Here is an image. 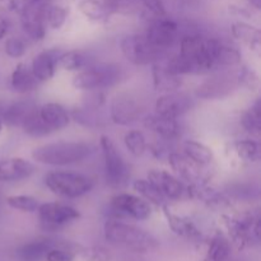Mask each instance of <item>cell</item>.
Listing matches in <instances>:
<instances>
[{
	"label": "cell",
	"mask_w": 261,
	"mask_h": 261,
	"mask_svg": "<svg viewBox=\"0 0 261 261\" xmlns=\"http://www.w3.org/2000/svg\"><path fill=\"white\" fill-rule=\"evenodd\" d=\"M144 126L165 140L177 139L181 135V126L177 119H170L158 114L145 116Z\"/></svg>",
	"instance_id": "ffe728a7"
},
{
	"label": "cell",
	"mask_w": 261,
	"mask_h": 261,
	"mask_svg": "<svg viewBox=\"0 0 261 261\" xmlns=\"http://www.w3.org/2000/svg\"><path fill=\"white\" fill-rule=\"evenodd\" d=\"M45 185L55 195L66 199H76L93 189L91 177L73 171H53L43 178Z\"/></svg>",
	"instance_id": "277c9868"
},
{
	"label": "cell",
	"mask_w": 261,
	"mask_h": 261,
	"mask_svg": "<svg viewBox=\"0 0 261 261\" xmlns=\"http://www.w3.org/2000/svg\"><path fill=\"white\" fill-rule=\"evenodd\" d=\"M69 9L63 5L50 4L46 10V25L51 30H60L68 19Z\"/></svg>",
	"instance_id": "8d00e7d4"
},
{
	"label": "cell",
	"mask_w": 261,
	"mask_h": 261,
	"mask_svg": "<svg viewBox=\"0 0 261 261\" xmlns=\"http://www.w3.org/2000/svg\"><path fill=\"white\" fill-rule=\"evenodd\" d=\"M35 109H37V106L31 99H18V101L13 102L8 101L7 107H5L0 120L3 121V124H7L9 126H20L23 120Z\"/></svg>",
	"instance_id": "603a6c76"
},
{
	"label": "cell",
	"mask_w": 261,
	"mask_h": 261,
	"mask_svg": "<svg viewBox=\"0 0 261 261\" xmlns=\"http://www.w3.org/2000/svg\"><path fill=\"white\" fill-rule=\"evenodd\" d=\"M93 152V145L86 142H56L35 148L32 158L41 165L68 166L87 160Z\"/></svg>",
	"instance_id": "3957f363"
},
{
	"label": "cell",
	"mask_w": 261,
	"mask_h": 261,
	"mask_svg": "<svg viewBox=\"0 0 261 261\" xmlns=\"http://www.w3.org/2000/svg\"><path fill=\"white\" fill-rule=\"evenodd\" d=\"M213 59L216 66H236L241 64L242 55L236 47L229 46L216 38L213 50Z\"/></svg>",
	"instance_id": "f1b7e54d"
},
{
	"label": "cell",
	"mask_w": 261,
	"mask_h": 261,
	"mask_svg": "<svg viewBox=\"0 0 261 261\" xmlns=\"http://www.w3.org/2000/svg\"><path fill=\"white\" fill-rule=\"evenodd\" d=\"M124 144L130 154L134 157H142L147 152L148 143L145 135L139 130H130L124 135Z\"/></svg>",
	"instance_id": "e575fe53"
},
{
	"label": "cell",
	"mask_w": 261,
	"mask_h": 261,
	"mask_svg": "<svg viewBox=\"0 0 261 261\" xmlns=\"http://www.w3.org/2000/svg\"><path fill=\"white\" fill-rule=\"evenodd\" d=\"M35 166L22 157H10L0 161V182H18L33 175Z\"/></svg>",
	"instance_id": "e0dca14e"
},
{
	"label": "cell",
	"mask_w": 261,
	"mask_h": 261,
	"mask_svg": "<svg viewBox=\"0 0 261 261\" xmlns=\"http://www.w3.org/2000/svg\"><path fill=\"white\" fill-rule=\"evenodd\" d=\"M231 252L228 239L222 232H217L209 242L208 251L203 261H226Z\"/></svg>",
	"instance_id": "f546056e"
},
{
	"label": "cell",
	"mask_w": 261,
	"mask_h": 261,
	"mask_svg": "<svg viewBox=\"0 0 261 261\" xmlns=\"http://www.w3.org/2000/svg\"><path fill=\"white\" fill-rule=\"evenodd\" d=\"M99 147L103 155L105 180L107 185L114 189H121L127 184L130 177V168L124 157L116 148L112 139L107 135H102Z\"/></svg>",
	"instance_id": "8992f818"
},
{
	"label": "cell",
	"mask_w": 261,
	"mask_h": 261,
	"mask_svg": "<svg viewBox=\"0 0 261 261\" xmlns=\"http://www.w3.org/2000/svg\"><path fill=\"white\" fill-rule=\"evenodd\" d=\"M120 48H121L124 58L133 65L137 66H145L149 65V64L152 65L154 61L162 58L163 55L162 51L155 48L147 40L144 33L143 35L134 33V35L125 36L120 42Z\"/></svg>",
	"instance_id": "9c48e42d"
},
{
	"label": "cell",
	"mask_w": 261,
	"mask_h": 261,
	"mask_svg": "<svg viewBox=\"0 0 261 261\" xmlns=\"http://www.w3.org/2000/svg\"><path fill=\"white\" fill-rule=\"evenodd\" d=\"M8 206L23 213H35L40 206V201L31 195H10L7 198Z\"/></svg>",
	"instance_id": "d590c367"
},
{
	"label": "cell",
	"mask_w": 261,
	"mask_h": 261,
	"mask_svg": "<svg viewBox=\"0 0 261 261\" xmlns=\"http://www.w3.org/2000/svg\"><path fill=\"white\" fill-rule=\"evenodd\" d=\"M168 163L178 177L191 184H198L201 180V166L186 157L184 153L172 152L168 154Z\"/></svg>",
	"instance_id": "44dd1931"
},
{
	"label": "cell",
	"mask_w": 261,
	"mask_h": 261,
	"mask_svg": "<svg viewBox=\"0 0 261 261\" xmlns=\"http://www.w3.org/2000/svg\"><path fill=\"white\" fill-rule=\"evenodd\" d=\"M148 181L160 191L161 195L170 200H180L188 191L180 178L165 170H150L148 172Z\"/></svg>",
	"instance_id": "9a60e30c"
},
{
	"label": "cell",
	"mask_w": 261,
	"mask_h": 261,
	"mask_svg": "<svg viewBox=\"0 0 261 261\" xmlns=\"http://www.w3.org/2000/svg\"><path fill=\"white\" fill-rule=\"evenodd\" d=\"M37 212L41 227L47 232L58 231L61 227L81 218L78 209L61 203L40 204Z\"/></svg>",
	"instance_id": "30bf717a"
},
{
	"label": "cell",
	"mask_w": 261,
	"mask_h": 261,
	"mask_svg": "<svg viewBox=\"0 0 261 261\" xmlns=\"http://www.w3.org/2000/svg\"><path fill=\"white\" fill-rule=\"evenodd\" d=\"M242 127L252 137L259 138L261 134V101L257 98L241 117Z\"/></svg>",
	"instance_id": "1f68e13d"
},
{
	"label": "cell",
	"mask_w": 261,
	"mask_h": 261,
	"mask_svg": "<svg viewBox=\"0 0 261 261\" xmlns=\"http://www.w3.org/2000/svg\"><path fill=\"white\" fill-rule=\"evenodd\" d=\"M20 127L23 129L24 134H27L31 138H45L50 135L51 130L48 129L47 125L42 121V119L38 115V109H35L24 120H23Z\"/></svg>",
	"instance_id": "4dcf8cb0"
},
{
	"label": "cell",
	"mask_w": 261,
	"mask_h": 261,
	"mask_svg": "<svg viewBox=\"0 0 261 261\" xmlns=\"http://www.w3.org/2000/svg\"><path fill=\"white\" fill-rule=\"evenodd\" d=\"M110 208L117 217H129L135 221H145L152 216V205L140 196L133 194H117L110 200Z\"/></svg>",
	"instance_id": "7c38bea8"
},
{
	"label": "cell",
	"mask_w": 261,
	"mask_h": 261,
	"mask_svg": "<svg viewBox=\"0 0 261 261\" xmlns=\"http://www.w3.org/2000/svg\"><path fill=\"white\" fill-rule=\"evenodd\" d=\"M233 149L240 160L247 163H256L261 158V148L259 142L251 139L236 140L233 143Z\"/></svg>",
	"instance_id": "d6a6232c"
},
{
	"label": "cell",
	"mask_w": 261,
	"mask_h": 261,
	"mask_svg": "<svg viewBox=\"0 0 261 261\" xmlns=\"http://www.w3.org/2000/svg\"><path fill=\"white\" fill-rule=\"evenodd\" d=\"M63 51L58 48L41 51L33 58L31 64V70L38 82H47L55 75L58 60Z\"/></svg>",
	"instance_id": "ac0fdd59"
},
{
	"label": "cell",
	"mask_w": 261,
	"mask_h": 261,
	"mask_svg": "<svg viewBox=\"0 0 261 261\" xmlns=\"http://www.w3.org/2000/svg\"><path fill=\"white\" fill-rule=\"evenodd\" d=\"M133 188H134V190L137 191V193L139 194L145 201H148L150 205L161 206V208L165 205L166 199L161 195L160 191H158L157 189H155L148 180H143V178H140V180L134 181Z\"/></svg>",
	"instance_id": "836d02e7"
},
{
	"label": "cell",
	"mask_w": 261,
	"mask_h": 261,
	"mask_svg": "<svg viewBox=\"0 0 261 261\" xmlns=\"http://www.w3.org/2000/svg\"><path fill=\"white\" fill-rule=\"evenodd\" d=\"M193 99L185 93L181 92H170L163 93L162 96L155 99L154 110L155 114L161 116L170 117V119H178L180 116L189 112L193 107Z\"/></svg>",
	"instance_id": "4fadbf2b"
},
{
	"label": "cell",
	"mask_w": 261,
	"mask_h": 261,
	"mask_svg": "<svg viewBox=\"0 0 261 261\" xmlns=\"http://www.w3.org/2000/svg\"><path fill=\"white\" fill-rule=\"evenodd\" d=\"M3 125H4V124H3V121L0 120V134H2V132H3Z\"/></svg>",
	"instance_id": "7dc6e473"
},
{
	"label": "cell",
	"mask_w": 261,
	"mask_h": 261,
	"mask_svg": "<svg viewBox=\"0 0 261 261\" xmlns=\"http://www.w3.org/2000/svg\"><path fill=\"white\" fill-rule=\"evenodd\" d=\"M145 103L142 97L132 91L115 94L110 103V119L120 126H129L144 117Z\"/></svg>",
	"instance_id": "52a82bcc"
},
{
	"label": "cell",
	"mask_w": 261,
	"mask_h": 261,
	"mask_svg": "<svg viewBox=\"0 0 261 261\" xmlns=\"http://www.w3.org/2000/svg\"><path fill=\"white\" fill-rule=\"evenodd\" d=\"M214 43L216 38L213 37H204L198 33L186 35L180 40V53L166 61L177 75L209 73L216 68Z\"/></svg>",
	"instance_id": "6da1fadb"
},
{
	"label": "cell",
	"mask_w": 261,
	"mask_h": 261,
	"mask_svg": "<svg viewBox=\"0 0 261 261\" xmlns=\"http://www.w3.org/2000/svg\"><path fill=\"white\" fill-rule=\"evenodd\" d=\"M79 255L86 261H111L112 259L111 252L102 246L82 247Z\"/></svg>",
	"instance_id": "f35d334b"
},
{
	"label": "cell",
	"mask_w": 261,
	"mask_h": 261,
	"mask_svg": "<svg viewBox=\"0 0 261 261\" xmlns=\"http://www.w3.org/2000/svg\"><path fill=\"white\" fill-rule=\"evenodd\" d=\"M93 65V59L89 54L81 50H70L61 53L58 66L68 71H79Z\"/></svg>",
	"instance_id": "4316f807"
},
{
	"label": "cell",
	"mask_w": 261,
	"mask_h": 261,
	"mask_svg": "<svg viewBox=\"0 0 261 261\" xmlns=\"http://www.w3.org/2000/svg\"><path fill=\"white\" fill-rule=\"evenodd\" d=\"M182 153L201 167L211 165L214 160L213 150L198 140H185L182 144Z\"/></svg>",
	"instance_id": "83f0119b"
},
{
	"label": "cell",
	"mask_w": 261,
	"mask_h": 261,
	"mask_svg": "<svg viewBox=\"0 0 261 261\" xmlns=\"http://www.w3.org/2000/svg\"><path fill=\"white\" fill-rule=\"evenodd\" d=\"M8 32H9V22H8L7 18L0 13V41L4 40V37L7 36Z\"/></svg>",
	"instance_id": "ee69618b"
},
{
	"label": "cell",
	"mask_w": 261,
	"mask_h": 261,
	"mask_svg": "<svg viewBox=\"0 0 261 261\" xmlns=\"http://www.w3.org/2000/svg\"><path fill=\"white\" fill-rule=\"evenodd\" d=\"M239 86L237 76L229 74H217L205 79L196 88V96L203 99H219L228 96Z\"/></svg>",
	"instance_id": "5bb4252c"
},
{
	"label": "cell",
	"mask_w": 261,
	"mask_h": 261,
	"mask_svg": "<svg viewBox=\"0 0 261 261\" xmlns=\"http://www.w3.org/2000/svg\"><path fill=\"white\" fill-rule=\"evenodd\" d=\"M236 76L239 86L245 87L250 91H255V89L259 88V76L249 66H242L241 69H239Z\"/></svg>",
	"instance_id": "74e56055"
},
{
	"label": "cell",
	"mask_w": 261,
	"mask_h": 261,
	"mask_svg": "<svg viewBox=\"0 0 261 261\" xmlns=\"http://www.w3.org/2000/svg\"><path fill=\"white\" fill-rule=\"evenodd\" d=\"M105 239L112 245L135 252H149L158 247V241L144 229L127 224L117 218L107 219L103 227Z\"/></svg>",
	"instance_id": "7a4b0ae2"
},
{
	"label": "cell",
	"mask_w": 261,
	"mask_h": 261,
	"mask_svg": "<svg viewBox=\"0 0 261 261\" xmlns=\"http://www.w3.org/2000/svg\"><path fill=\"white\" fill-rule=\"evenodd\" d=\"M76 8L92 22H106L112 15L111 9L105 0H79Z\"/></svg>",
	"instance_id": "484cf974"
},
{
	"label": "cell",
	"mask_w": 261,
	"mask_h": 261,
	"mask_svg": "<svg viewBox=\"0 0 261 261\" xmlns=\"http://www.w3.org/2000/svg\"><path fill=\"white\" fill-rule=\"evenodd\" d=\"M178 33H180V24L175 19L165 15V17H154V19L145 30L144 36L155 48L165 53L167 48L175 45L176 41L178 40Z\"/></svg>",
	"instance_id": "8fae6325"
},
{
	"label": "cell",
	"mask_w": 261,
	"mask_h": 261,
	"mask_svg": "<svg viewBox=\"0 0 261 261\" xmlns=\"http://www.w3.org/2000/svg\"><path fill=\"white\" fill-rule=\"evenodd\" d=\"M247 3L256 10L261 9V0H247Z\"/></svg>",
	"instance_id": "f6af8a7d"
},
{
	"label": "cell",
	"mask_w": 261,
	"mask_h": 261,
	"mask_svg": "<svg viewBox=\"0 0 261 261\" xmlns=\"http://www.w3.org/2000/svg\"><path fill=\"white\" fill-rule=\"evenodd\" d=\"M75 254L63 249H51L46 254L45 259L47 261H74Z\"/></svg>",
	"instance_id": "b9f144b4"
},
{
	"label": "cell",
	"mask_w": 261,
	"mask_h": 261,
	"mask_svg": "<svg viewBox=\"0 0 261 261\" xmlns=\"http://www.w3.org/2000/svg\"><path fill=\"white\" fill-rule=\"evenodd\" d=\"M4 51L9 58L19 59L23 58L27 53V45L19 37H10L5 41Z\"/></svg>",
	"instance_id": "ab89813d"
},
{
	"label": "cell",
	"mask_w": 261,
	"mask_h": 261,
	"mask_svg": "<svg viewBox=\"0 0 261 261\" xmlns=\"http://www.w3.org/2000/svg\"><path fill=\"white\" fill-rule=\"evenodd\" d=\"M20 2H22V0H0V12L2 13L19 12Z\"/></svg>",
	"instance_id": "7bdbcfd3"
},
{
	"label": "cell",
	"mask_w": 261,
	"mask_h": 261,
	"mask_svg": "<svg viewBox=\"0 0 261 261\" xmlns=\"http://www.w3.org/2000/svg\"><path fill=\"white\" fill-rule=\"evenodd\" d=\"M38 115L51 132H60L70 124L71 116L68 110L56 102H47L38 109Z\"/></svg>",
	"instance_id": "d6986e66"
},
{
	"label": "cell",
	"mask_w": 261,
	"mask_h": 261,
	"mask_svg": "<svg viewBox=\"0 0 261 261\" xmlns=\"http://www.w3.org/2000/svg\"><path fill=\"white\" fill-rule=\"evenodd\" d=\"M37 84L38 81L33 75L30 66L25 65L24 63L17 64L10 75V87L13 91L20 94L30 93V92L35 91Z\"/></svg>",
	"instance_id": "cb8c5ba5"
},
{
	"label": "cell",
	"mask_w": 261,
	"mask_h": 261,
	"mask_svg": "<svg viewBox=\"0 0 261 261\" xmlns=\"http://www.w3.org/2000/svg\"><path fill=\"white\" fill-rule=\"evenodd\" d=\"M231 33L236 40L246 45L250 50L259 51L261 46V32L257 27L244 22L237 20L231 25Z\"/></svg>",
	"instance_id": "d4e9b609"
},
{
	"label": "cell",
	"mask_w": 261,
	"mask_h": 261,
	"mask_svg": "<svg viewBox=\"0 0 261 261\" xmlns=\"http://www.w3.org/2000/svg\"><path fill=\"white\" fill-rule=\"evenodd\" d=\"M121 78L122 69L117 64H93L74 75L73 87L81 91H98L119 83Z\"/></svg>",
	"instance_id": "5b68a950"
},
{
	"label": "cell",
	"mask_w": 261,
	"mask_h": 261,
	"mask_svg": "<svg viewBox=\"0 0 261 261\" xmlns=\"http://www.w3.org/2000/svg\"><path fill=\"white\" fill-rule=\"evenodd\" d=\"M50 0H22L19 8L20 24L25 35L33 41L43 40L46 35V10Z\"/></svg>",
	"instance_id": "ba28073f"
},
{
	"label": "cell",
	"mask_w": 261,
	"mask_h": 261,
	"mask_svg": "<svg viewBox=\"0 0 261 261\" xmlns=\"http://www.w3.org/2000/svg\"><path fill=\"white\" fill-rule=\"evenodd\" d=\"M8 101H4V99H0V117H2L3 112H4L5 107H7Z\"/></svg>",
	"instance_id": "bcb514c9"
},
{
	"label": "cell",
	"mask_w": 261,
	"mask_h": 261,
	"mask_svg": "<svg viewBox=\"0 0 261 261\" xmlns=\"http://www.w3.org/2000/svg\"><path fill=\"white\" fill-rule=\"evenodd\" d=\"M137 2L148 13H150L153 17H165V15H167V10H166L163 0H137Z\"/></svg>",
	"instance_id": "60d3db41"
},
{
	"label": "cell",
	"mask_w": 261,
	"mask_h": 261,
	"mask_svg": "<svg viewBox=\"0 0 261 261\" xmlns=\"http://www.w3.org/2000/svg\"><path fill=\"white\" fill-rule=\"evenodd\" d=\"M152 79L155 91L162 92V93L176 92L182 86L181 75L173 73L166 59L163 60L162 58L152 64Z\"/></svg>",
	"instance_id": "2e32d148"
},
{
	"label": "cell",
	"mask_w": 261,
	"mask_h": 261,
	"mask_svg": "<svg viewBox=\"0 0 261 261\" xmlns=\"http://www.w3.org/2000/svg\"><path fill=\"white\" fill-rule=\"evenodd\" d=\"M162 211L168 223V227H170L173 233L190 240L200 239L201 232L199 231V228L191 219H189L188 217L178 216L175 212L171 211L166 204L162 206Z\"/></svg>",
	"instance_id": "7402d4cb"
}]
</instances>
